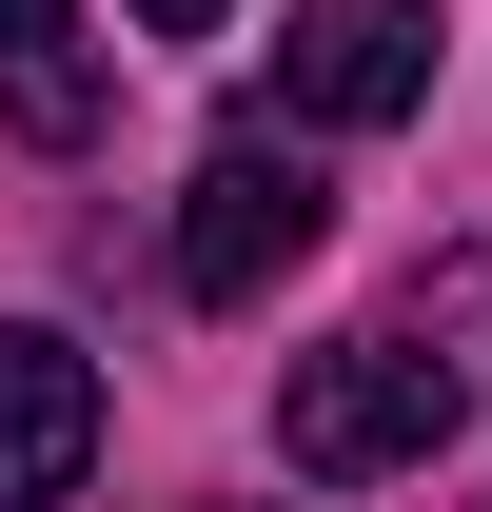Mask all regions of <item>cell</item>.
<instances>
[{"label":"cell","mask_w":492,"mask_h":512,"mask_svg":"<svg viewBox=\"0 0 492 512\" xmlns=\"http://www.w3.org/2000/svg\"><path fill=\"white\" fill-rule=\"evenodd\" d=\"M453 414H473V375H453V355H414L394 316L276 375V453H296L315 493H374V473H433V453H453Z\"/></svg>","instance_id":"6da1fadb"},{"label":"cell","mask_w":492,"mask_h":512,"mask_svg":"<svg viewBox=\"0 0 492 512\" xmlns=\"http://www.w3.org/2000/svg\"><path fill=\"white\" fill-rule=\"evenodd\" d=\"M315 237H335V178H315L296 138H217V158L178 178V296H197V316L276 296V276H296Z\"/></svg>","instance_id":"7a4b0ae2"},{"label":"cell","mask_w":492,"mask_h":512,"mask_svg":"<svg viewBox=\"0 0 492 512\" xmlns=\"http://www.w3.org/2000/svg\"><path fill=\"white\" fill-rule=\"evenodd\" d=\"M276 99L315 138H394L433 99V0H276Z\"/></svg>","instance_id":"3957f363"},{"label":"cell","mask_w":492,"mask_h":512,"mask_svg":"<svg viewBox=\"0 0 492 512\" xmlns=\"http://www.w3.org/2000/svg\"><path fill=\"white\" fill-rule=\"evenodd\" d=\"M99 473V355L60 316H0V512H60Z\"/></svg>","instance_id":"277c9868"},{"label":"cell","mask_w":492,"mask_h":512,"mask_svg":"<svg viewBox=\"0 0 492 512\" xmlns=\"http://www.w3.org/2000/svg\"><path fill=\"white\" fill-rule=\"evenodd\" d=\"M0 119H20V138H99V60H79V20H60V40H0Z\"/></svg>","instance_id":"5b68a950"},{"label":"cell","mask_w":492,"mask_h":512,"mask_svg":"<svg viewBox=\"0 0 492 512\" xmlns=\"http://www.w3.org/2000/svg\"><path fill=\"white\" fill-rule=\"evenodd\" d=\"M394 335H414V355H453V375H492V237H453V256H433Z\"/></svg>","instance_id":"8992f818"},{"label":"cell","mask_w":492,"mask_h":512,"mask_svg":"<svg viewBox=\"0 0 492 512\" xmlns=\"http://www.w3.org/2000/svg\"><path fill=\"white\" fill-rule=\"evenodd\" d=\"M138 20H158V40H217V0H138Z\"/></svg>","instance_id":"52a82bcc"},{"label":"cell","mask_w":492,"mask_h":512,"mask_svg":"<svg viewBox=\"0 0 492 512\" xmlns=\"http://www.w3.org/2000/svg\"><path fill=\"white\" fill-rule=\"evenodd\" d=\"M0 40H60V0H0Z\"/></svg>","instance_id":"ba28073f"}]
</instances>
